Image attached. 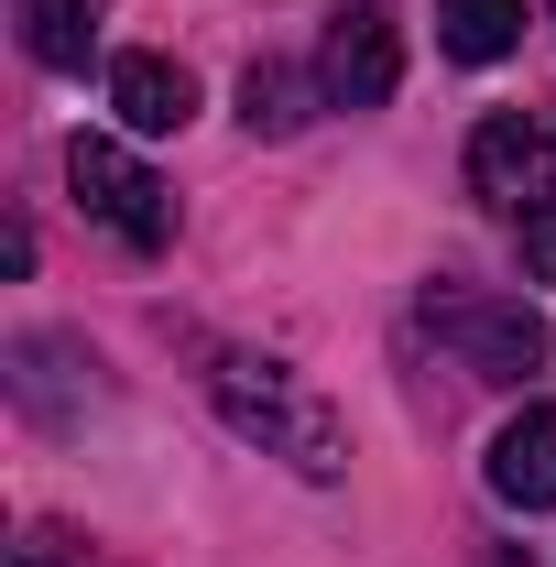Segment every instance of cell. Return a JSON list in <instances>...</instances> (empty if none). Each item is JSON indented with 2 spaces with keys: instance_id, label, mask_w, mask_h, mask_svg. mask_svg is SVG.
Masks as SVG:
<instances>
[{
  "instance_id": "obj_1",
  "label": "cell",
  "mask_w": 556,
  "mask_h": 567,
  "mask_svg": "<svg viewBox=\"0 0 556 567\" xmlns=\"http://www.w3.org/2000/svg\"><path fill=\"white\" fill-rule=\"evenodd\" d=\"M208 404L229 415V436H251L262 458L306 470V481H339V470H349L339 415H328L284 360H262V350H218V360H208Z\"/></svg>"
},
{
  "instance_id": "obj_2",
  "label": "cell",
  "mask_w": 556,
  "mask_h": 567,
  "mask_svg": "<svg viewBox=\"0 0 556 567\" xmlns=\"http://www.w3.org/2000/svg\"><path fill=\"white\" fill-rule=\"evenodd\" d=\"M66 186H76V208L99 218L121 251H164V240H175V186H164L153 164H132L110 132H76L66 142Z\"/></svg>"
},
{
  "instance_id": "obj_3",
  "label": "cell",
  "mask_w": 556,
  "mask_h": 567,
  "mask_svg": "<svg viewBox=\"0 0 556 567\" xmlns=\"http://www.w3.org/2000/svg\"><path fill=\"white\" fill-rule=\"evenodd\" d=\"M425 328L470 360L481 382H535L546 350H556L535 306H513V295H470V284H436V295H425Z\"/></svg>"
},
{
  "instance_id": "obj_4",
  "label": "cell",
  "mask_w": 556,
  "mask_h": 567,
  "mask_svg": "<svg viewBox=\"0 0 556 567\" xmlns=\"http://www.w3.org/2000/svg\"><path fill=\"white\" fill-rule=\"evenodd\" d=\"M404 87V33L382 0H339L328 11V44H317V99L328 110H382Z\"/></svg>"
},
{
  "instance_id": "obj_5",
  "label": "cell",
  "mask_w": 556,
  "mask_h": 567,
  "mask_svg": "<svg viewBox=\"0 0 556 567\" xmlns=\"http://www.w3.org/2000/svg\"><path fill=\"white\" fill-rule=\"evenodd\" d=\"M470 197L491 208H556V132L535 110H491L481 132H470Z\"/></svg>"
},
{
  "instance_id": "obj_6",
  "label": "cell",
  "mask_w": 556,
  "mask_h": 567,
  "mask_svg": "<svg viewBox=\"0 0 556 567\" xmlns=\"http://www.w3.org/2000/svg\"><path fill=\"white\" fill-rule=\"evenodd\" d=\"M491 502H513V513H546L556 502V404H524L491 436Z\"/></svg>"
},
{
  "instance_id": "obj_7",
  "label": "cell",
  "mask_w": 556,
  "mask_h": 567,
  "mask_svg": "<svg viewBox=\"0 0 556 567\" xmlns=\"http://www.w3.org/2000/svg\"><path fill=\"white\" fill-rule=\"evenodd\" d=\"M110 110L132 132H186L197 121V76L175 66V55H110Z\"/></svg>"
},
{
  "instance_id": "obj_8",
  "label": "cell",
  "mask_w": 556,
  "mask_h": 567,
  "mask_svg": "<svg viewBox=\"0 0 556 567\" xmlns=\"http://www.w3.org/2000/svg\"><path fill=\"white\" fill-rule=\"evenodd\" d=\"M436 44L459 66H502L524 44V0H436Z\"/></svg>"
},
{
  "instance_id": "obj_9",
  "label": "cell",
  "mask_w": 556,
  "mask_h": 567,
  "mask_svg": "<svg viewBox=\"0 0 556 567\" xmlns=\"http://www.w3.org/2000/svg\"><path fill=\"white\" fill-rule=\"evenodd\" d=\"M87 44H99V0H22V55H33V66L76 76Z\"/></svg>"
},
{
  "instance_id": "obj_10",
  "label": "cell",
  "mask_w": 556,
  "mask_h": 567,
  "mask_svg": "<svg viewBox=\"0 0 556 567\" xmlns=\"http://www.w3.org/2000/svg\"><path fill=\"white\" fill-rule=\"evenodd\" d=\"M240 121H251L262 142L306 132V76H295V66H251V76H240Z\"/></svg>"
},
{
  "instance_id": "obj_11",
  "label": "cell",
  "mask_w": 556,
  "mask_h": 567,
  "mask_svg": "<svg viewBox=\"0 0 556 567\" xmlns=\"http://www.w3.org/2000/svg\"><path fill=\"white\" fill-rule=\"evenodd\" d=\"M524 274L556 284V208H524Z\"/></svg>"
},
{
  "instance_id": "obj_12",
  "label": "cell",
  "mask_w": 556,
  "mask_h": 567,
  "mask_svg": "<svg viewBox=\"0 0 556 567\" xmlns=\"http://www.w3.org/2000/svg\"><path fill=\"white\" fill-rule=\"evenodd\" d=\"M22 567H55V535H33V546H22Z\"/></svg>"
},
{
  "instance_id": "obj_13",
  "label": "cell",
  "mask_w": 556,
  "mask_h": 567,
  "mask_svg": "<svg viewBox=\"0 0 556 567\" xmlns=\"http://www.w3.org/2000/svg\"><path fill=\"white\" fill-rule=\"evenodd\" d=\"M546 22H556V0H546Z\"/></svg>"
}]
</instances>
